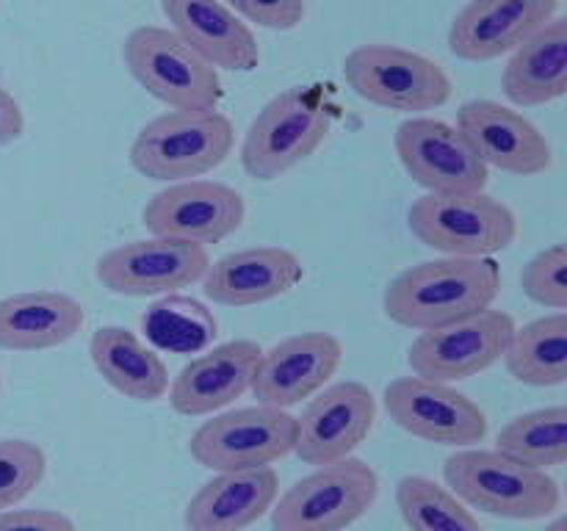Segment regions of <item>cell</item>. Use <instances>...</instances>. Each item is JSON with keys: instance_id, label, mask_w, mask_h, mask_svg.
<instances>
[{"instance_id": "18", "label": "cell", "mask_w": 567, "mask_h": 531, "mask_svg": "<svg viewBox=\"0 0 567 531\" xmlns=\"http://www.w3.org/2000/svg\"><path fill=\"white\" fill-rule=\"evenodd\" d=\"M260 357L264 346L247 337H236L197 354L169 382L166 393L172 409L186 418H203L230 407L244 393L252 391Z\"/></svg>"}, {"instance_id": "10", "label": "cell", "mask_w": 567, "mask_h": 531, "mask_svg": "<svg viewBox=\"0 0 567 531\" xmlns=\"http://www.w3.org/2000/svg\"><path fill=\"white\" fill-rule=\"evenodd\" d=\"M513 332L515 319L507 310L487 308L454 324L421 332L410 343L408 363L421 379L443 385L471 379L504 357Z\"/></svg>"}, {"instance_id": "17", "label": "cell", "mask_w": 567, "mask_h": 531, "mask_svg": "<svg viewBox=\"0 0 567 531\" xmlns=\"http://www.w3.org/2000/svg\"><path fill=\"white\" fill-rule=\"evenodd\" d=\"M343 363V343L332 332H299L264 352L252 382L258 404L291 409L324 391Z\"/></svg>"}, {"instance_id": "12", "label": "cell", "mask_w": 567, "mask_h": 531, "mask_svg": "<svg viewBox=\"0 0 567 531\" xmlns=\"http://www.w3.org/2000/svg\"><path fill=\"white\" fill-rule=\"evenodd\" d=\"M388 415L399 429L424 442L474 448L487 437V415L474 398L443 382L399 376L385 387Z\"/></svg>"}, {"instance_id": "28", "label": "cell", "mask_w": 567, "mask_h": 531, "mask_svg": "<svg viewBox=\"0 0 567 531\" xmlns=\"http://www.w3.org/2000/svg\"><path fill=\"white\" fill-rule=\"evenodd\" d=\"M396 507L410 531H485L476 514L430 476H404L396 485Z\"/></svg>"}, {"instance_id": "35", "label": "cell", "mask_w": 567, "mask_h": 531, "mask_svg": "<svg viewBox=\"0 0 567 531\" xmlns=\"http://www.w3.org/2000/svg\"><path fill=\"white\" fill-rule=\"evenodd\" d=\"M543 531H567V518L563 512H557V514H554L551 523H546V529H543Z\"/></svg>"}, {"instance_id": "22", "label": "cell", "mask_w": 567, "mask_h": 531, "mask_svg": "<svg viewBox=\"0 0 567 531\" xmlns=\"http://www.w3.org/2000/svg\"><path fill=\"white\" fill-rule=\"evenodd\" d=\"M280 496L275 468L230 470L205 481L183 512L186 531H244L258 523Z\"/></svg>"}, {"instance_id": "24", "label": "cell", "mask_w": 567, "mask_h": 531, "mask_svg": "<svg viewBox=\"0 0 567 531\" xmlns=\"http://www.w3.org/2000/svg\"><path fill=\"white\" fill-rule=\"evenodd\" d=\"M502 88L518 108L557 103L567 92V20L554 17L509 53Z\"/></svg>"}, {"instance_id": "15", "label": "cell", "mask_w": 567, "mask_h": 531, "mask_svg": "<svg viewBox=\"0 0 567 531\" xmlns=\"http://www.w3.org/2000/svg\"><path fill=\"white\" fill-rule=\"evenodd\" d=\"M374 420L377 398L369 385L354 379L336 382L316 393L297 418L293 454L316 468L352 457L369 440Z\"/></svg>"}, {"instance_id": "20", "label": "cell", "mask_w": 567, "mask_h": 531, "mask_svg": "<svg viewBox=\"0 0 567 531\" xmlns=\"http://www.w3.org/2000/svg\"><path fill=\"white\" fill-rule=\"evenodd\" d=\"M305 280V266L286 247H249L214 260L203 277V293L221 308H255L275 302Z\"/></svg>"}, {"instance_id": "30", "label": "cell", "mask_w": 567, "mask_h": 531, "mask_svg": "<svg viewBox=\"0 0 567 531\" xmlns=\"http://www.w3.org/2000/svg\"><path fill=\"white\" fill-rule=\"evenodd\" d=\"M44 470H48V457L42 446L22 437H3L0 440V512L25 501L42 485Z\"/></svg>"}, {"instance_id": "26", "label": "cell", "mask_w": 567, "mask_h": 531, "mask_svg": "<svg viewBox=\"0 0 567 531\" xmlns=\"http://www.w3.org/2000/svg\"><path fill=\"white\" fill-rule=\"evenodd\" d=\"M507 371L532 387H557L567 382V315L551 313L515 326L504 352Z\"/></svg>"}, {"instance_id": "21", "label": "cell", "mask_w": 567, "mask_h": 531, "mask_svg": "<svg viewBox=\"0 0 567 531\" xmlns=\"http://www.w3.org/2000/svg\"><path fill=\"white\" fill-rule=\"evenodd\" d=\"M161 11L188 48L214 70L252 72L260 48L252 28L221 0H161Z\"/></svg>"}, {"instance_id": "14", "label": "cell", "mask_w": 567, "mask_h": 531, "mask_svg": "<svg viewBox=\"0 0 567 531\" xmlns=\"http://www.w3.org/2000/svg\"><path fill=\"white\" fill-rule=\"evenodd\" d=\"M404 171L426 194L485 191L491 169L476 158L463 133L435 116H410L393 133Z\"/></svg>"}, {"instance_id": "8", "label": "cell", "mask_w": 567, "mask_h": 531, "mask_svg": "<svg viewBox=\"0 0 567 531\" xmlns=\"http://www.w3.org/2000/svg\"><path fill=\"white\" fill-rule=\"evenodd\" d=\"M343 77L360 100L399 114L435 111L454 92L437 61L399 44H358L343 59Z\"/></svg>"}, {"instance_id": "25", "label": "cell", "mask_w": 567, "mask_h": 531, "mask_svg": "<svg viewBox=\"0 0 567 531\" xmlns=\"http://www.w3.org/2000/svg\"><path fill=\"white\" fill-rule=\"evenodd\" d=\"M89 354L97 374L133 402H158L169 391V368L161 354L125 326H100Z\"/></svg>"}, {"instance_id": "6", "label": "cell", "mask_w": 567, "mask_h": 531, "mask_svg": "<svg viewBox=\"0 0 567 531\" xmlns=\"http://www.w3.org/2000/svg\"><path fill=\"white\" fill-rule=\"evenodd\" d=\"M122 59L133 81L172 111H219L225 97L219 70L169 28L142 25L131 31Z\"/></svg>"}, {"instance_id": "5", "label": "cell", "mask_w": 567, "mask_h": 531, "mask_svg": "<svg viewBox=\"0 0 567 531\" xmlns=\"http://www.w3.org/2000/svg\"><path fill=\"white\" fill-rule=\"evenodd\" d=\"M408 225L424 247L446 258H493L518 238V216L487 191L424 194L408 210Z\"/></svg>"}, {"instance_id": "32", "label": "cell", "mask_w": 567, "mask_h": 531, "mask_svg": "<svg viewBox=\"0 0 567 531\" xmlns=\"http://www.w3.org/2000/svg\"><path fill=\"white\" fill-rule=\"evenodd\" d=\"M241 20L269 31H293L308 14L305 0H221Z\"/></svg>"}, {"instance_id": "11", "label": "cell", "mask_w": 567, "mask_h": 531, "mask_svg": "<svg viewBox=\"0 0 567 531\" xmlns=\"http://www.w3.org/2000/svg\"><path fill=\"white\" fill-rule=\"evenodd\" d=\"M208 266V247L150 236L109 249L94 266V277L116 296L142 299L197 285Z\"/></svg>"}, {"instance_id": "29", "label": "cell", "mask_w": 567, "mask_h": 531, "mask_svg": "<svg viewBox=\"0 0 567 531\" xmlns=\"http://www.w3.org/2000/svg\"><path fill=\"white\" fill-rule=\"evenodd\" d=\"M144 324H150L158 343L172 348H197L216 335L214 315L203 304L181 296L155 304L153 315L150 321L144 319Z\"/></svg>"}, {"instance_id": "9", "label": "cell", "mask_w": 567, "mask_h": 531, "mask_svg": "<svg viewBox=\"0 0 567 531\" xmlns=\"http://www.w3.org/2000/svg\"><path fill=\"white\" fill-rule=\"evenodd\" d=\"M297 418L288 409L238 407L214 415L192 435L188 451L214 473L271 468L293 451Z\"/></svg>"}, {"instance_id": "7", "label": "cell", "mask_w": 567, "mask_h": 531, "mask_svg": "<svg viewBox=\"0 0 567 531\" xmlns=\"http://www.w3.org/2000/svg\"><path fill=\"white\" fill-rule=\"evenodd\" d=\"M380 476L358 457L321 465L277 496L271 531H347L377 503Z\"/></svg>"}, {"instance_id": "23", "label": "cell", "mask_w": 567, "mask_h": 531, "mask_svg": "<svg viewBox=\"0 0 567 531\" xmlns=\"http://www.w3.org/2000/svg\"><path fill=\"white\" fill-rule=\"evenodd\" d=\"M86 313L78 299L61 291H22L0 299V348L48 352L81 332Z\"/></svg>"}, {"instance_id": "31", "label": "cell", "mask_w": 567, "mask_h": 531, "mask_svg": "<svg viewBox=\"0 0 567 531\" xmlns=\"http://www.w3.org/2000/svg\"><path fill=\"white\" fill-rule=\"evenodd\" d=\"M520 288L540 308L565 313L567 308V247L554 243L537 252L520 274Z\"/></svg>"}, {"instance_id": "2", "label": "cell", "mask_w": 567, "mask_h": 531, "mask_svg": "<svg viewBox=\"0 0 567 531\" xmlns=\"http://www.w3.org/2000/svg\"><path fill=\"white\" fill-rule=\"evenodd\" d=\"M443 481L468 509L504 520H548L563 503L554 476L515 462L496 448L454 451L443 462Z\"/></svg>"}, {"instance_id": "19", "label": "cell", "mask_w": 567, "mask_h": 531, "mask_svg": "<svg viewBox=\"0 0 567 531\" xmlns=\"http://www.w3.org/2000/svg\"><path fill=\"white\" fill-rule=\"evenodd\" d=\"M559 0H468L449 28V50L463 61H496L557 17Z\"/></svg>"}, {"instance_id": "33", "label": "cell", "mask_w": 567, "mask_h": 531, "mask_svg": "<svg viewBox=\"0 0 567 531\" xmlns=\"http://www.w3.org/2000/svg\"><path fill=\"white\" fill-rule=\"evenodd\" d=\"M0 531H78L72 518L55 509H3Z\"/></svg>"}, {"instance_id": "13", "label": "cell", "mask_w": 567, "mask_h": 531, "mask_svg": "<svg viewBox=\"0 0 567 531\" xmlns=\"http://www.w3.org/2000/svg\"><path fill=\"white\" fill-rule=\"evenodd\" d=\"M247 219V202L233 186L219 180L169 183L147 199L142 225L150 236L175 241L219 243L241 230Z\"/></svg>"}, {"instance_id": "1", "label": "cell", "mask_w": 567, "mask_h": 531, "mask_svg": "<svg viewBox=\"0 0 567 531\" xmlns=\"http://www.w3.org/2000/svg\"><path fill=\"white\" fill-rule=\"evenodd\" d=\"M502 293V266L493 258H437L393 277L382 296L391 321L426 332L493 308Z\"/></svg>"}, {"instance_id": "34", "label": "cell", "mask_w": 567, "mask_h": 531, "mask_svg": "<svg viewBox=\"0 0 567 531\" xmlns=\"http://www.w3.org/2000/svg\"><path fill=\"white\" fill-rule=\"evenodd\" d=\"M25 131V114L9 88L0 86V149L14 144Z\"/></svg>"}, {"instance_id": "4", "label": "cell", "mask_w": 567, "mask_h": 531, "mask_svg": "<svg viewBox=\"0 0 567 531\" xmlns=\"http://www.w3.org/2000/svg\"><path fill=\"white\" fill-rule=\"evenodd\" d=\"M332 108L324 94L310 86H291L275 94L247 127L241 166L255 180H277L308 160L332 131Z\"/></svg>"}, {"instance_id": "16", "label": "cell", "mask_w": 567, "mask_h": 531, "mask_svg": "<svg viewBox=\"0 0 567 531\" xmlns=\"http://www.w3.org/2000/svg\"><path fill=\"white\" fill-rule=\"evenodd\" d=\"M457 131L487 169L535 177L551 169L548 138L520 111L496 100H471L457 111Z\"/></svg>"}, {"instance_id": "27", "label": "cell", "mask_w": 567, "mask_h": 531, "mask_svg": "<svg viewBox=\"0 0 567 531\" xmlns=\"http://www.w3.org/2000/svg\"><path fill=\"white\" fill-rule=\"evenodd\" d=\"M496 451L507 454L509 459L529 468L548 470L559 468L567 459V407L532 409V413L515 415L513 420L498 429Z\"/></svg>"}, {"instance_id": "3", "label": "cell", "mask_w": 567, "mask_h": 531, "mask_svg": "<svg viewBox=\"0 0 567 531\" xmlns=\"http://www.w3.org/2000/svg\"><path fill=\"white\" fill-rule=\"evenodd\" d=\"M236 147V127L221 111H166L131 144V166L147 180H199L219 169Z\"/></svg>"}]
</instances>
